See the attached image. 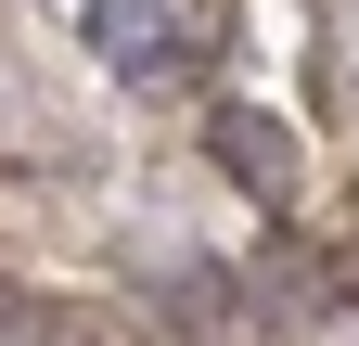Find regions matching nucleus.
<instances>
[{
  "instance_id": "nucleus-2",
  "label": "nucleus",
  "mask_w": 359,
  "mask_h": 346,
  "mask_svg": "<svg viewBox=\"0 0 359 346\" xmlns=\"http://www.w3.org/2000/svg\"><path fill=\"white\" fill-rule=\"evenodd\" d=\"M90 39H103V64H116V77H180V64H193L180 0H103V13H90Z\"/></svg>"
},
{
  "instance_id": "nucleus-3",
  "label": "nucleus",
  "mask_w": 359,
  "mask_h": 346,
  "mask_svg": "<svg viewBox=\"0 0 359 346\" xmlns=\"http://www.w3.org/2000/svg\"><path fill=\"white\" fill-rule=\"evenodd\" d=\"M0 346H65V308H26V295H0Z\"/></svg>"
},
{
  "instance_id": "nucleus-1",
  "label": "nucleus",
  "mask_w": 359,
  "mask_h": 346,
  "mask_svg": "<svg viewBox=\"0 0 359 346\" xmlns=\"http://www.w3.org/2000/svg\"><path fill=\"white\" fill-rule=\"evenodd\" d=\"M205 141H218V167H231L257 205H283V193H295V128H283V116H257V103H218V116H205Z\"/></svg>"
}]
</instances>
